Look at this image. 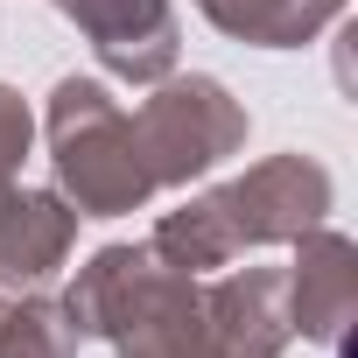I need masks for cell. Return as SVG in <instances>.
<instances>
[{
  "instance_id": "6",
  "label": "cell",
  "mask_w": 358,
  "mask_h": 358,
  "mask_svg": "<svg viewBox=\"0 0 358 358\" xmlns=\"http://www.w3.org/2000/svg\"><path fill=\"white\" fill-rule=\"evenodd\" d=\"M204 316L218 358H281L295 344L281 267H218V281H204Z\"/></svg>"
},
{
  "instance_id": "9",
  "label": "cell",
  "mask_w": 358,
  "mask_h": 358,
  "mask_svg": "<svg viewBox=\"0 0 358 358\" xmlns=\"http://www.w3.org/2000/svg\"><path fill=\"white\" fill-rule=\"evenodd\" d=\"M148 246H155V260H169L176 274H197V281L239 260L232 239H225V225H218V211H211V190H197V197L176 204V211H162L155 232H148Z\"/></svg>"
},
{
  "instance_id": "5",
  "label": "cell",
  "mask_w": 358,
  "mask_h": 358,
  "mask_svg": "<svg viewBox=\"0 0 358 358\" xmlns=\"http://www.w3.org/2000/svg\"><path fill=\"white\" fill-rule=\"evenodd\" d=\"M281 281H288V323H295V337L337 351L344 330H351V316H358V246L323 218V225H309L295 239V260L281 267Z\"/></svg>"
},
{
  "instance_id": "3",
  "label": "cell",
  "mask_w": 358,
  "mask_h": 358,
  "mask_svg": "<svg viewBox=\"0 0 358 358\" xmlns=\"http://www.w3.org/2000/svg\"><path fill=\"white\" fill-rule=\"evenodd\" d=\"M211 211L232 239V253H267V246H295L309 225H323L337 211V176L316 155H267L253 169H239L232 183L211 190Z\"/></svg>"
},
{
  "instance_id": "8",
  "label": "cell",
  "mask_w": 358,
  "mask_h": 358,
  "mask_svg": "<svg viewBox=\"0 0 358 358\" xmlns=\"http://www.w3.org/2000/svg\"><path fill=\"white\" fill-rule=\"evenodd\" d=\"M197 15L218 36L253 43V50H302L344 22V8H330V0H197Z\"/></svg>"
},
{
  "instance_id": "10",
  "label": "cell",
  "mask_w": 358,
  "mask_h": 358,
  "mask_svg": "<svg viewBox=\"0 0 358 358\" xmlns=\"http://www.w3.org/2000/svg\"><path fill=\"white\" fill-rule=\"evenodd\" d=\"M78 323L64 316L57 295L43 288H22L0 302V358H78Z\"/></svg>"
},
{
  "instance_id": "7",
  "label": "cell",
  "mask_w": 358,
  "mask_h": 358,
  "mask_svg": "<svg viewBox=\"0 0 358 358\" xmlns=\"http://www.w3.org/2000/svg\"><path fill=\"white\" fill-rule=\"evenodd\" d=\"M78 246V211L57 190H29L22 176L0 183V288H50Z\"/></svg>"
},
{
  "instance_id": "1",
  "label": "cell",
  "mask_w": 358,
  "mask_h": 358,
  "mask_svg": "<svg viewBox=\"0 0 358 358\" xmlns=\"http://www.w3.org/2000/svg\"><path fill=\"white\" fill-rule=\"evenodd\" d=\"M43 141H50V169H57V197L78 218H127L148 211L155 176L141 162L134 141V113L113 99L106 78H57L43 99Z\"/></svg>"
},
{
  "instance_id": "2",
  "label": "cell",
  "mask_w": 358,
  "mask_h": 358,
  "mask_svg": "<svg viewBox=\"0 0 358 358\" xmlns=\"http://www.w3.org/2000/svg\"><path fill=\"white\" fill-rule=\"evenodd\" d=\"M246 134H253V113L211 71H169L134 106V141H141V162L155 176V190L204 183L211 169H225L246 148Z\"/></svg>"
},
{
  "instance_id": "12",
  "label": "cell",
  "mask_w": 358,
  "mask_h": 358,
  "mask_svg": "<svg viewBox=\"0 0 358 358\" xmlns=\"http://www.w3.org/2000/svg\"><path fill=\"white\" fill-rule=\"evenodd\" d=\"M330 8H344V15H351V0H330Z\"/></svg>"
},
{
  "instance_id": "4",
  "label": "cell",
  "mask_w": 358,
  "mask_h": 358,
  "mask_svg": "<svg viewBox=\"0 0 358 358\" xmlns=\"http://www.w3.org/2000/svg\"><path fill=\"white\" fill-rule=\"evenodd\" d=\"M50 8L92 43L99 71L120 85H162L183 57V22L176 0H50Z\"/></svg>"
},
{
  "instance_id": "11",
  "label": "cell",
  "mask_w": 358,
  "mask_h": 358,
  "mask_svg": "<svg viewBox=\"0 0 358 358\" xmlns=\"http://www.w3.org/2000/svg\"><path fill=\"white\" fill-rule=\"evenodd\" d=\"M29 148H36V113H29V99H22L15 85H0V183H15V176H22Z\"/></svg>"
},
{
  "instance_id": "13",
  "label": "cell",
  "mask_w": 358,
  "mask_h": 358,
  "mask_svg": "<svg viewBox=\"0 0 358 358\" xmlns=\"http://www.w3.org/2000/svg\"><path fill=\"white\" fill-rule=\"evenodd\" d=\"M0 302H8V288H0Z\"/></svg>"
}]
</instances>
